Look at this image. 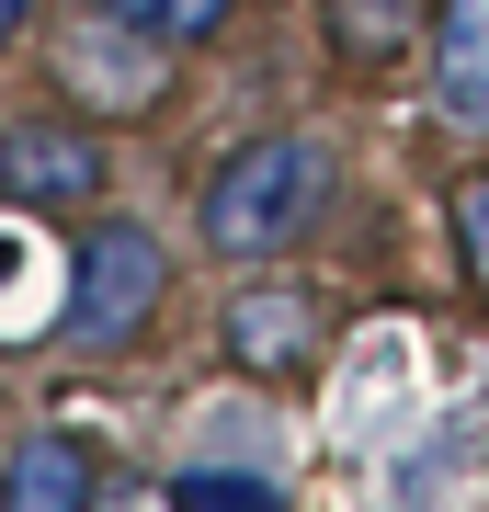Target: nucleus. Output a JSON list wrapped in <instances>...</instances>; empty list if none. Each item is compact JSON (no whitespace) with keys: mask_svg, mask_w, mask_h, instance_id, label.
<instances>
[{"mask_svg":"<svg viewBox=\"0 0 489 512\" xmlns=\"http://www.w3.org/2000/svg\"><path fill=\"white\" fill-rule=\"evenodd\" d=\"M319 205H330V148L319 137H251V148H228V160L205 171L194 228H205V251H228V262H273V251H296V239L319 228Z\"/></svg>","mask_w":489,"mask_h":512,"instance_id":"obj_1","label":"nucleus"},{"mask_svg":"<svg viewBox=\"0 0 489 512\" xmlns=\"http://www.w3.org/2000/svg\"><path fill=\"white\" fill-rule=\"evenodd\" d=\"M160 239L148 228H126V217H103L69 251V296H57V319H69V342L80 353H114V342H137L148 330V308H160Z\"/></svg>","mask_w":489,"mask_h":512,"instance_id":"obj_2","label":"nucleus"},{"mask_svg":"<svg viewBox=\"0 0 489 512\" xmlns=\"http://www.w3.org/2000/svg\"><path fill=\"white\" fill-rule=\"evenodd\" d=\"M0 194H12L23 217H69V205L103 194V148L80 126H12L0 137Z\"/></svg>","mask_w":489,"mask_h":512,"instance_id":"obj_3","label":"nucleus"},{"mask_svg":"<svg viewBox=\"0 0 489 512\" xmlns=\"http://www.w3.org/2000/svg\"><path fill=\"white\" fill-rule=\"evenodd\" d=\"M217 330H228V365L239 376H296L319 353V296L308 285H251Z\"/></svg>","mask_w":489,"mask_h":512,"instance_id":"obj_4","label":"nucleus"},{"mask_svg":"<svg viewBox=\"0 0 489 512\" xmlns=\"http://www.w3.org/2000/svg\"><path fill=\"white\" fill-rule=\"evenodd\" d=\"M433 92L455 126H489V0H444L433 12Z\"/></svg>","mask_w":489,"mask_h":512,"instance_id":"obj_5","label":"nucleus"},{"mask_svg":"<svg viewBox=\"0 0 489 512\" xmlns=\"http://www.w3.org/2000/svg\"><path fill=\"white\" fill-rule=\"evenodd\" d=\"M91 490H103V467H91V444H69V433H35L12 467H0V501L12 512H80Z\"/></svg>","mask_w":489,"mask_h":512,"instance_id":"obj_6","label":"nucleus"},{"mask_svg":"<svg viewBox=\"0 0 489 512\" xmlns=\"http://www.w3.org/2000/svg\"><path fill=\"white\" fill-rule=\"evenodd\" d=\"M69 92H91V103H148V92H160V57H148V35H126V23L103 12V35L69 46Z\"/></svg>","mask_w":489,"mask_h":512,"instance_id":"obj_7","label":"nucleus"},{"mask_svg":"<svg viewBox=\"0 0 489 512\" xmlns=\"http://www.w3.org/2000/svg\"><path fill=\"white\" fill-rule=\"evenodd\" d=\"M330 57H353V69H399L421 46V0H330Z\"/></svg>","mask_w":489,"mask_h":512,"instance_id":"obj_8","label":"nucleus"},{"mask_svg":"<svg viewBox=\"0 0 489 512\" xmlns=\"http://www.w3.org/2000/svg\"><path fill=\"white\" fill-rule=\"evenodd\" d=\"M126 35H148V46H205L228 23V0H103Z\"/></svg>","mask_w":489,"mask_h":512,"instance_id":"obj_9","label":"nucleus"},{"mask_svg":"<svg viewBox=\"0 0 489 512\" xmlns=\"http://www.w3.org/2000/svg\"><path fill=\"white\" fill-rule=\"evenodd\" d=\"M455 251H467V285L489 296V171L455 183Z\"/></svg>","mask_w":489,"mask_h":512,"instance_id":"obj_10","label":"nucleus"},{"mask_svg":"<svg viewBox=\"0 0 489 512\" xmlns=\"http://www.w3.org/2000/svg\"><path fill=\"white\" fill-rule=\"evenodd\" d=\"M23 274H35V239L0 228V342H23V330H35V308H23Z\"/></svg>","mask_w":489,"mask_h":512,"instance_id":"obj_11","label":"nucleus"},{"mask_svg":"<svg viewBox=\"0 0 489 512\" xmlns=\"http://www.w3.org/2000/svg\"><path fill=\"white\" fill-rule=\"evenodd\" d=\"M182 501H239V512H262L273 478H217V467H194V478H182Z\"/></svg>","mask_w":489,"mask_h":512,"instance_id":"obj_12","label":"nucleus"},{"mask_svg":"<svg viewBox=\"0 0 489 512\" xmlns=\"http://www.w3.org/2000/svg\"><path fill=\"white\" fill-rule=\"evenodd\" d=\"M23 12H35V0H0V46H12V23H23Z\"/></svg>","mask_w":489,"mask_h":512,"instance_id":"obj_13","label":"nucleus"}]
</instances>
